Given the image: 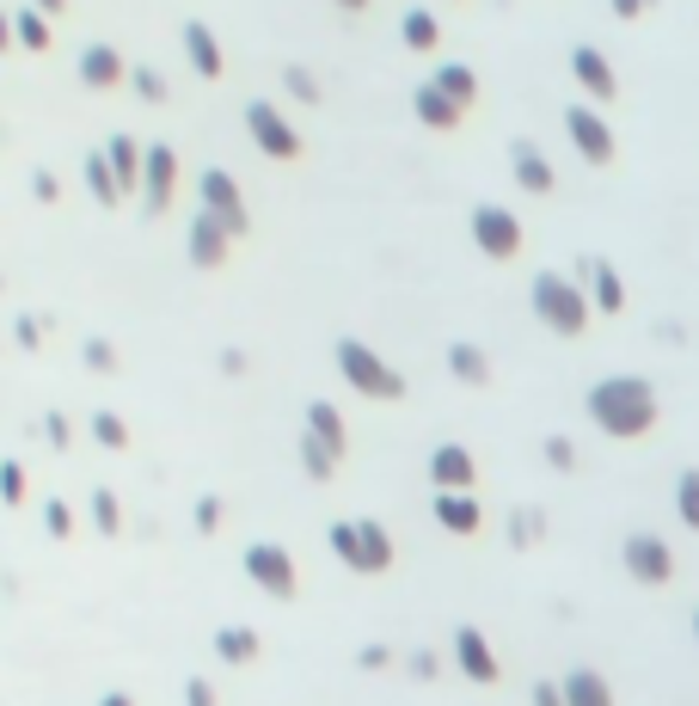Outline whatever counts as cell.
I'll return each instance as SVG.
<instances>
[{
  "instance_id": "45",
  "label": "cell",
  "mask_w": 699,
  "mask_h": 706,
  "mask_svg": "<svg viewBox=\"0 0 699 706\" xmlns=\"http://www.w3.org/2000/svg\"><path fill=\"white\" fill-rule=\"evenodd\" d=\"M607 7H614V13H620V19H638V13H645V7H657V0H607Z\"/></svg>"
},
{
  "instance_id": "50",
  "label": "cell",
  "mask_w": 699,
  "mask_h": 706,
  "mask_svg": "<svg viewBox=\"0 0 699 706\" xmlns=\"http://www.w3.org/2000/svg\"><path fill=\"white\" fill-rule=\"evenodd\" d=\"M31 7H38L43 19H55V13H62V7H68V0H31Z\"/></svg>"
},
{
  "instance_id": "27",
  "label": "cell",
  "mask_w": 699,
  "mask_h": 706,
  "mask_svg": "<svg viewBox=\"0 0 699 706\" xmlns=\"http://www.w3.org/2000/svg\"><path fill=\"white\" fill-rule=\"evenodd\" d=\"M86 185H93V197L99 203H123L130 191L117 185V173H111V154L99 147V154H86Z\"/></svg>"
},
{
  "instance_id": "17",
  "label": "cell",
  "mask_w": 699,
  "mask_h": 706,
  "mask_svg": "<svg viewBox=\"0 0 699 706\" xmlns=\"http://www.w3.org/2000/svg\"><path fill=\"white\" fill-rule=\"evenodd\" d=\"M583 277H589V301L602 307V314H620L626 307V283L607 258H583Z\"/></svg>"
},
{
  "instance_id": "33",
  "label": "cell",
  "mask_w": 699,
  "mask_h": 706,
  "mask_svg": "<svg viewBox=\"0 0 699 706\" xmlns=\"http://www.w3.org/2000/svg\"><path fill=\"white\" fill-rule=\"evenodd\" d=\"M130 81H135V93H142L147 105H166V74H160V68H135Z\"/></svg>"
},
{
  "instance_id": "4",
  "label": "cell",
  "mask_w": 699,
  "mask_h": 706,
  "mask_svg": "<svg viewBox=\"0 0 699 706\" xmlns=\"http://www.w3.org/2000/svg\"><path fill=\"white\" fill-rule=\"evenodd\" d=\"M246 130H251V142H258V154H270V161H295V154H301V135H295L289 117H282L277 99H251Z\"/></svg>"
},
{
  "instance_id": "38",
  "label": "cell",
  "mask_w": 699,
  "mask_h": 706,
  "mask_svg": "<svg viewBox=\"0 0 699 706\" xmlns=\"http://www.w3.org/2000/svg\"><path fill=\"white\" fill-rule=\"evenodd\" d=\"M31 197H38V203H55V197H62V178L38 166V173H31Z\"/></svg>"
},
{
  "instance_id": "36",
  "label": "cell",
  "mask_w": 699,
  "mask_h": 706,
  "mask_svg": "<svg viewBox=\"0 0 699 706\" xmlns=\"http://www.w3.org/2000/svg\"><path fill=\"white\" fill-rule=\"evenodd\" d=\"M546 461H553L558 473H570V467H577V449H570V437H546Z\"/></svg>"
},
{
  "instance_id": "30",
  "label": "cell",
  "mask_w": 699,
  "mask_h": 706,
  "mask_svg": "<svg viewBox=\"0 0 699 706\" xmlns=\"http://www.w3.org/2000/svg\"><path fill=\"white\" fill-rule=\"evenodd\" d=\"M13 31L25 50H50V19L38 13V7H25V13H13Z\"/></svg>"
},
{
  "instance_id": "48",
  "label": "cell",
  "mask_w": 699,
  "mask_h": 706,
  "mask_svg": "<svg viewBox=\"0 0 699 706\" xmlns=\"http://www.w3.org/2000/svg\"><path fill=\"white\" fill-rule=\"evenodd\" d=\"M185 694H191V706H215V700H209V682H191Z\"/></svg>"
},
{
  "instance_id": "15",
  "label": "cell",
  "mask_w": 699,
  "mask_h": 706,
  "mask_svg": "<svg viewBox=\"0 0 699 706\" xmlns=\"http://www.w3.org/2000/svg\"><path fill=\"white\" fill-rule=\"evenodd\" d=\"M80 81L99 86V93L130 81V68H123V50H117V43H86V50H80Z\"/></svg>"
},
{
  "instance_id": "49",
  "label": "cell",
  "mask_w": 699,
  "mask_h": 706,
  "mask_svg": "<svg viewBox=\"0 0 699 706\" xmlns=\"http://www.w3.org/2000/svg\"><path fill=\"white\" fill-rule=\"evenodd\" d=\"M7 43H19V31H13V13H0V50H7Z\"/></svg>"
},
{
  "instance_id": "39",
  "label": "cell",
  "mask_w": 699,
  "mask_h": 706,
  "mask_svg": "<svg viewBox=\"0 0 699 706\" xmlns=\"http://www.w3.org/2000/svg\"><path fill=\"white\" fill-rule=\"evenodd\" d=\"M93 522H99V529H117V498H111V492H93Z\"/></svg>"
},
{
  "instance_id": "25",
  "label": "cell",
  "mask_w": 699,
  "mask_h": 706,
  "mask_svg": "<svg viewBox=\"0 0 699 706\" xmlns=\"http://www.w3.org/2000/svg\"><path fill=\"white\" fill-rule=\"evenodd\" d=\"M435 516L449 522L454 534H473L479 529V504L466 492H435Z\"/></svg>"
},
{
  "instance_id": "31",
  "label": "cell",
  "mask_w": 699,
  "mask_h": 706,
  "mask_svg": "<svg viewBox=\"0 0 699 706\" xmlns=\"http://www.w3.org/2000/svg\"><path fill=\"white\" fill-rule=\"evenodd\" d=\"M675 510H681L687 529H699V467H687L681 480H675Z\"/></svg>"
},
{
  "instance_id": "22",
  "label": "cell",
  "mask_w": 699,
  "mask_h": 706,
  "mask_svg": "<svg viewBox=\"0 0 699 706\" xmlns=\"http://www.w3.org/2000/svg\"><path fill=\"white\" fill-rule=\"evenodd\" d=\"M430 81L435 86H442V93H449L454 99V105H479V74H473V68H466V62H442V68H435V74H430Z\"/></svg>"
},
{
  "instance_id": "37",
  "label": "cell",
  "mask_w": 699,
  "mask_h": 706,
  "mask_svg": "<svg viewBox=\"0 0 699 706\" xmlns=\"http://www.w3.org/2000/svg\"><path fill=\"white\" fill-rule=\"evenodd\" d=\"M0 498H7V504H19V498H25V473H19L13 461L0 467Z\"/></svg>"
},
{
  "instance_id": "8",
  "label": "cell",
  "mask_w": 699,
  "mask_h": 706,
  "mask_svg": "<svg viewBox=\"0 0 699 706\" xmlns=\"http://www.w3.org/2000/svg\"><path fill=\"white\" fill-rule=\"evenodd\" d=\"M565 135H570V147H577L589 166H607V161H614V130L602 123V111L570 105V111H565Z\"/></svg>"
},
{
  "instance_id": "16",
  "label": "cell",
  "mask_w": 699,
  "mask_h": 706,
  "mask_svg": "<svg viewBox=\"0 0 699 706\" xmlns=\"http://www.w3.org/2000/svg\"><path fill=\"white\" fill-rule=\"evenodd\" d=\"M473 473H479V461L461 449V442H442V449L430 454V480L442 485V492H466V485H473Z\"/></svg>"
},
{
  "instance_id": "44",
  "label": "cell",
  "mask_w": 699,
  "mask_h": 706,
  "mask_svg": "<svg viewBox=\"0 0 699 706\" xmlns=\"http://www.w3.org/2000/svg\"><path fill=\"white\" fill-rule=\"evenodd\" d=\"M13 326H19V332H13V338H19V345H38V338H43V326H38V320H31V314H19V320H13Z\"/></svg>"
},
{
  "instance_id": "21",
  "label": "cell",
  "mask_w": 699,
  "mask_h": 706,
  "mask_svg": "<svg viewBox=\"0 0 699 706\" xmlns=\"http://www.w3.org/2000/svg\"><path fill=\"white\" fill-rule=\"evenodd\" d=\"M454 657H461V669L473 682H497V657H491V645L479 640L473 626H461V633H454Z\"/></svg>"
},
{
  "instance_id": "35",
  "label": "cell",
  "mask_w": 699,
  "mask_h": 706,
  "mask_svg": "<svg viewBox=\"0 0 699 706\" xmlns=\"http://www.w3.org/2000/svg\"><path fill=\"white\" fill-rule=\"evenodd\" d=\"M93 437L105 442V449H123V442H130V430H123V418L99 412V418H93Z\"/></svg>"
},
{
  "instance_id": "2",
  "label": "cell",
  "mask_w": 699,
  "mask_h": 706,
  "mask_svg": "<svg viewBox=\"0 0 699 706\" xmlns=\"http://www.w3.org/2000/svg\"><path fill=\"white\" fill-rule=\"evenodd\" d=\"M331 357H338L343 381L357 387V393H369V400H399V393H405V375H399L381 350L362 345V338H338V345H331Z\"/></svg>"
},
{
  "instance_id": "7",
  "label": "cell",
  "mask_w": 699,
  "mask_h": 706,
  "mask_svg": "<svg viewBox=\"0 0 699 706\" xmlns=\"http://www.w3.org/2000/svg\"><path fill=\"white\" fill-rule=\"evenodd\" d=\"M473 246L485 258H515L522 253V222H515V209H503V203H479L473 209Z\"/></svg>"
},
{
  "instance_id": "19",
  "label": "cell",
  "mask_w": 699,
  "mask_h": 706,
  "mask_svg": "<svg viewBox=\"0 0 699 706\" xmlns=\"http://www.w3.org/2000/svg\"><path fill=\"white\" fill-rule=\"evenodd\" d=\"M105 154H111V173H117V185L135 197V185H142V173H147V147L135 142V135H111Z\"/></svg>"
},
{
  "instance_id": "24",
  "label": "cell",
  "mask_w": 699,
  "mask_h": 706,
  "mask_svg": "<svg viewBox=\"0 0 699 706\" xmlns=\"http://www.w3.org/2000/svg\"><path fill=\"white\" fill-rule=\"evenodd\" d=\"M565 706H614V694H607V682L595 676V669H570L565 676Z\"/></svg>"
},
{
  "instance_id": "28",
  "label": "cell",
  "mask_w": 699,
  "mask_h": 706,
  "mask_svg": "<svg viewBox=\"0 0 699 706\" xmlns=\"http://www.w3.org/2000/svg\"><path fill=\"white\" fill-rule=\"evenodd\" d=\"M307 437H319L326 449L343 454V418H338V406H326V400L307 406Z\"/></svg>"
},
{
  "instance_id": "14",
  "label": "cell",
  "mask_w": 699,
  "mask_h": 706,
  "mask_svg": "<svg viewBox=\"0 0 699 706\" xmlns=\"http://www.w3.org/2000/svg\"><path fill=\"white\" fill-rule=\"evenodd\" d=\"M510 166H515V185L534 191V197H546V191L558 185V178H553V161H546V154L528 142V135H515V142H510Z\"/></svg>"
},
{
  "instance_id": "43",
  "label": "cell",
  "mask_w": 699,
  "mask_h": 706,
  "mask_svg": "<svg viewBox=\"0 0 699 706\" xmlns=\"http://www.w3.org/2000/svg\"><path fill=\"white\" fill-rule=\"evenodd\" d=\"M541 534V510H515V541H534Z\"/></svg>"
},
{
  "instance_id": "41",
  "label": "cell",
  "mask_w": 699,
  "mask_h": 706,
  "mask_svg": "<svg viewBox=\"0 0 699 706\" xmlns=\"http://www.w3.org/2000/svg\"><path fill=\"white\" fill-rule=\"evenodd\" d=\"M43 529H50V534H68V529H74V522H68V504H55V498H50V504H43Z\"/></svg>"
},
{
  "instance_id": "29",
  "label": "cell",
  "mask_w": 699,
  "mask_h": 706,
  "mask_svg": "<svg viewBox=\"0 0 699 706\" xmlns=\"http://www.w3.org/2000/svg\"><path fill=\"white\" fill-rule=\"evenodd\" d=\"M282 93L301 99V105H319V99H326V93H319V81H313V68H301V62L282 68Z\"/></svg>"
},
{
  "instance_id": "32",
  "label": "cell",
  "mask_w": 699,
  "mask_h": 706,
  "mask_svg": "<svg viewBox=\"0 0 699 706\" xmlns=\"http://www.w3.org/2000/svg\"><path fill=\"white\" fill-rule=\"evenodd\" d=\"M215 652H222V657H234V664H246V657L258 652V640H251L246 626H227L222 640H215Z\"/></svg>"
},
{
  "instance_id": "12",
  "label": "cell",
  "mask_w": 699,
  "mask_h": 706,
  "mask_svg": "<svg viewBox=\"0 0 699 706\" xmlns=\"http://www.w3.org/2000/svg\"><path fill=\"white\" fill-rule=\"evenodd\" d=\"M246 572L258 577V584H265L270 596H295V560L282 553V546H270V541L246 546Z\"/></svg>"
},
{
  "instance_id": "26",
  "label": "cell",
  "mask_w": 699,
  "mask_h": 706,
  "mask_svg": "<svg viewBox=\"0 0 699 706\" xmlns=\"http://www.w3.org/2000/svg\"><path fill=\"white\" fill-rule=\"evenodd\" d=\"M399 38H405V50H435L442 25H435V13H430V7H411V13L399 19Z\"/></svg>"
},
{
  "instance_id": "51",
  "label": "cell",
  "mask_w": 699,
  "mask_h": 706,
  "mask_svg": "<svg viewBox=\"0 0 699 706\" xmlns=\"http://www.w3.org/2000/svg\"><path fill=\"white\" fill-rule=\"evenodd\" d=\"M331 7H343V13H362V7H369V0H331Z\"/></svg>"
},
{
  "instance_id": "9",
  "label": "cell",
  "mask_w": 699,
  "mask_h": 706,
  "mask_svg": "<svg viewBox=\"0 0 699 706\" xmlns=\"http://www.w3.org/2000/svg\"><path fill=\"white\" fill-rule=\"evenodd\" d=\"M185 253H191V265H197V270H215L227 253H234V234H227L209 209H197V215H191V227H185Z\"/></svg>"
},
{
  "instance_id": "52",
  "label": "cell",
  "mask_w": 699,
  "mask_h": 706,
  "mask_svg": "<svg viewBox=\"0 0 699 706\" xmlns=\"http://www.w3.org/2000/svg\"><path fill=\"white\" fill-rule=\"evenodd\" d=\"M99 706H130V694H105V700H99Z\"/></svg>"
},
{
  "instance_id": "1",
  "label": "cell",
  "mask_w": 699,
  "mask_h": 706,
  "mask_svg": "<svg viewBox=\"0 0 699 706\" xmlns=\"http://www.w3.org/2000/svg\"><path fill=\"white\" fill-rule=\"evenodd\" d=\"M589 418L607 437H645L657 424V393H650L645 375H607L589 387Z\"/></svg>"
},
{
  "instance_id": "11",
  "label": "cell",
  "mask_w": 699,
  "mask_h": 706,
  "mask_svg": "<svg viewBox=\"0 0 699 706\" xmlns=\"http://www.w3.org/2000/svg\"><path fill=\"white\" fill-rule=\"evenodd\" d=\"M626 572H633L638 584H669V577H675V553L657 541V534H633V541H626Z\"/></svg>"
},
{
  "instance_id": "46",
  "label": "cell",
  "mask_w": 699,
  "mask_h": 706,
  "mask_svg": "<svg viewBox=\"0 0 699 706\" xmlns=\"http://www.w3.org/2000/svg\"><path fill=\"white\" fill-rule=\"evenodd\" d=\"M534 706H565V688H553V682H541V688H534Z\"/></svg>"
},
{
  "instance_id": "34",
  "label": "cell",
  "mask_w": 699,
  "mask_h": 706,
  "mask_svg": "<svg viewBox=\"0 0 699 706\" xmlns=\"http://www.w3.org/2000/svg\"><path fill=\"white\" fill-rule=\"evenodd\" d=\"M301 454H307V467H313V480H326L331 461H338V449H326L319 437H307V442H301Z\"/></svg>"
},
{
  "instance_id": "10",
  "label": "cell",
  "mask_w": 699,
  "mask_h": 706,
  "mask_svg": "<svg viewBox=\"0 0 699 706\" xmlns=\"http://www.w3.org/2000/svg\"><path fill=\"white\" fill-rule=\"evenodd\" d=\"M172 185H178V154H172V142H147V173H142V209L147 215H166L172 203Z\"/></svg>"
},
{
  "instance_id": "47",
  "label": "cell",
  "mask_w": 699,
  "mask_h": 706,
  "mask_svg": "<svg viewBox=\"0 0 699 706\" xmlns=\"http://www.w3.org/2000/svg\"><path fill=\"white\" fill-rule=\"evenodd\" d=\"M43 437H50L55 449H62V442H68V424H62V418H43Z\"/></svg>"
},
{
  "instance_id": "3",
  "label": "cell",
  "mask_w": 699,
  "mask_h": 706,
  "mask_svg": "<svg viewBox=\"0 0 699 706\" xmlns=\"http://www.w3.org/2000/svg\"><path fill=\"white\" fill-rule=\"evenodd\" d=\"M528 301H534V314H541L558 338H577L583 326H589V307H595L589 295H583L570 277H558V270H541V277H534Z\"/></svg>"
},
{
  "instance_id": "20",
  "label": "cell",
  "mask_w": 699,
  "mask_h": 706,
  "mask_svg": "<svg viewBox=\"0 0 699 706\" xmlns=\"http://www.w3.org/2000/svg\"><path fill=\"white\" fill-rule=\"evenodd\" d=\"M185 55H191V68H197L203 81L222 74V43H215V31L203 25V19H191V25H185Z\"/></svg>"
},
{
  "instance_id": "5",
  "label": "cell",
  "mask_w": 699,
  "mask_h": 706,
  "mask_svg": "<svg viewBox=\"0 0 699 706\" xmlns=\"http://www.w3.org/2000/svg\"><path fill=\"white\" fill-rule=\"evenodd\" d=\"M331 546H338L357 572H387V565H393V541L381 534V522H338V529H331Z\"/></svg>"
},
{
  "instance_id": "18",
  "label": "cell",
  "mask_w": 699,
  "mask_h": 706,
  "mask_svg": "<svg viewBox=\"0 0 699 706\" xmlns=\"http://www.w3.org/2000/svg\"><path fill=\"white\" fill-rule=\"evenodd\" d=\"M411 111H418V123H430V130H454V123L466 117V111L454 105V99L442 93V86H435V81H423L418 93H411Z\"/></svg>"
},
{
  "instance_id": "23",
  "label": "cell",
  "mask_w": 699,
  "mask_h": 706,
  "mask_svg": "<svg viewBox=\"0 0 699 706\" xmlns=\"http://www.w3.org/2000/svg\"><path fill=\"white\" fill-rule=\"evenodd\" d=\"M449 369H454V381H491V357L473 345V338H461V345H449Z\"/></svg>"
},
{
  "instance_id": "42",
  "label": "cell",
  "mask_w": 699,
  "mask_h": 706,
  "mask_svg": "<svg viewBox=\"0 0 699 706\" xmlns=\"http://www.w3.org/2000/svg\"><path fill=\"white\" fill-rule=\"evenodd\" d=\"M197 529H203V534L222 529V498H203V504H197Z\"/></svg>"
},
{
  "instance_id": "13",
  "label": "cell",
  "mask_w": 699,
  "mask_h": 706,
  "mask_svg": "<svg viewBox=\"0 0 699 706\" xmlns=\"http://www.w3.org/2000/svg\"><path fill=\"white\" fill-rule=\"evenodd\" d=\"M570 74H577V86H583L589 99H614V93H620V81H614V62H607L595 43H577V50H570Z\"/></svg>"
},
{
  "instance_id": "53",
  "label": "cell",
  "mask_w": 699,
  "mask_h": 706,
  "mask_svg": "<svg viewBox=\"0 0 699 706\" xmlns=\"http://www.w3.org/2000/svg\"><path fill=\"white\" fill-rule=\"evenodd\" d=\"M693 633H699V614H693Z\"/></svg>"
},
{
  "instance_id": "6",
  "label": "cell",
  "mask_w": 699,
  "mask_h": 706,
  "mask_svg": "<svg viewBox=\"0 0 699 706\" xmlns=\"http://www.w3.org/2000/svg\"><path fill=\"white\" fill-rule=\"evenodd\" d=\"M197 197H203V209L215 215V222L227 227V234H246L251 227V215H246V197H239V185H234V173H227V166H209V173L197 178Z\"/></svg>"
},
{
  "instance_id": "40",
  "label": "cell",
  "mask_w": 699,
  "mask_h": 706,
  "mask_svg": "<svg viewBox=\"0 0 699 706\" xmlns=\"http://www.w3.org/2000/svg\"><path fill=\"white\" fill-rule=\"evenodd\" d=\"M86 362H93V369H117V350H111V338H86Z\"/></svg>"
}]
</instances>
